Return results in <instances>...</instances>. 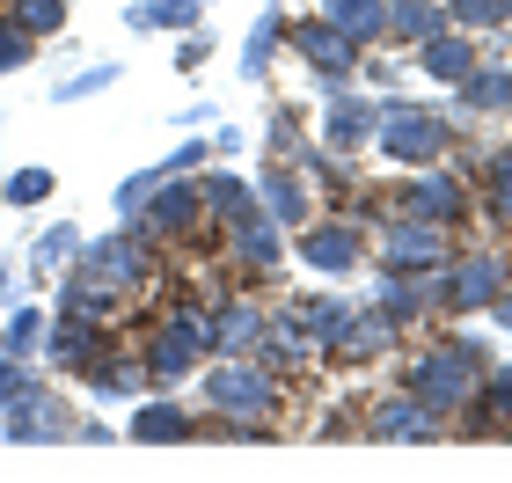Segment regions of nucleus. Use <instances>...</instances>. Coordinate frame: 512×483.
<instances>
[{
  "instance_id": "nucleus-1",
  "label": "nucleus",
  "mask_w": 512,
  "mask_h": 483,
  "mask_svg": "<svg viewBox=\"0 0 512 483\" xmlns=\"http://www.w3.org/2000/svg\"><path fill=\"white\" fill-rule=\"evenodd\" d=\"M483 374H491V352H483V337L454 330V337H439L432 352H417V359H410V396H425L439 418H454V410L476 396V381H483Z\"/></svg>"
},
{
  "instance_id": "nucleus-2",
  "label": "nucleus",
  "mask_w": 512,
  "mask_h": 483,
  "mask_svg": "<svg viewBox=\"0 0 512 483\" xmlns=\"http://www.w3.org/2000/svg\"><path fill=\"white\" fill-rule=\"evenodd\" d=\"M381 118H374V147L388 154V161H403V169H432L439 154H447V118H439L432 103H403V96H381L374 103Z\"/></svg>"
},
{
  "instance_id": "nucleus-3",
  "label": "nucleus",
  "mask_w": 512,
  "mask_h": 483,
  "mask_svg": "<svg viewBox=\"0 0 512 483\" xmlns=\"http://www.w3.org/2000/svg\"><path fill=\"white\" fill-rule=\"evenodd\" d=\"M198 403L220 410V418H271L278 374H271V366H256V359H220V366H205Z\"/></svg>"
},
{
  "instance_id": "nucleus-4",
  "label": "nucleus",
  "mask_w": 512,
  "mask_h": 483,
  "mask_svg": "<svg viewBox=\"0 0 512 483\" xmlns=\"http://www.w3.org/2000/svg\"><path fill=\"white\" fill-rule=\"evenodd\" d=\"M374 257L381 271H447V227L425 213H395L374 235Z\"/></svg>"
},
{
  "instance_id": "nucleus-5",
  "label": "nucleus",
  "mask_w": 512,
  "mask_h": 483,
  "mask_svg": "<svg viewBox=\"0 0 512 483\" xmlns=\"http://www.w3.org/2000/svg\"><path fill=\"white\" fill-rule=\"evenodd\" d=\"M286 44H293V52H300V59H308V66H315V74H322V81H352V74H359V66H366V44H352V37H344V30H337V22H330V15H308V22H286Z\"/></svg>"
},
{
  "instance_id": "nucleus-6",
  "label": "nucleus",
  "mask_w": 512,
  "mask_h": 483,
  "mask_svg": "<svg viewBox=\"0 0 512 483\" xmlns=\"http://www.w3.org/2000/svg\"><path fill=\"white\" fill-rule=\"evenodd\" d=\"M300 264H308V271H322V279H344V271H359L366 264V227L359 220H308V227H300Z\"/></svg>"
},
{
  "instance_id": "nucleus-7",
  "label": "nucleus",
  "mask_w": 512,
  "mask_h": 483,
  "mask_svg": "<svg viewBox=\"0 0 512 483\" xmlns=\"http://www.w3.org/2000/svg\"><path fill=\"white\" fill-rule=\"evenodd\" d=\"M81 264L96 271L103 286H118V293H132V286H147V271H154V249H147V227L139 220H125L118 235H103V242H88L81 249Z\"/></svg>"
},
{
  "instance_id": "nucleus-8",
  "label": "nucleus",
  "mask_w": 512,
  "mask_h": 483,
  "mask_svg": "<svg viewBox=\"0 0 512 483\" xmlns=\"http://www.w3.org/2000/svg\"><path fill=\"white\" fill-rule=\"evenodd\" d=\"M139 227L161 242H191L198 227H205V191H198V176H161V191L139 205Z\"/></svg>"
},
{
  "instance_id": "nucleus-9",
  "label": "nucleus",
  "mask_w": 512,
  "mask_h": 483,
  "mask_svg": "<svg viewBox=\"0 0 512 483\" xmlns=\"http://www.w3.org/2000/svg\"><path fill=\"white\" fill-rule=\"evenodd\" d=\"M512 286V271L498 249H469L461 264H447V308L454 315H491V301Z\"/></svg>"
},
{
  "instance_id": "nucleus-10",
  "label": "nucleus",
  "mask_w": 512,
  "mask_h": 483,
  "mask_svg": "<svg viewBox=\"0 0 512 483\" xmlns=\"http://www.w3.org/2000/svg\"><path fill=\"white\" fill-rule=\"evenodd\" d=\"M110 352V330H103V315H74V308H59V322H44V359L66 366V374H88Z\"/></svg>"
},
{
  "instance_id": "nucleus-11",
  "label": "nucleus",
  "mask_w": 512,
  "mask_h": 483,
  "mask_svg": "<svg viewBox=\"0 0 512 483\" xmlns=\"http://www.w3.org/2000/svg\"><path fill=\"white\" fill-rule=\"evenodd\" d=\"M366 440H403V447H417V440H439V432H447V418H439V410L425 403V396H381L374 410H366Z\"/></svg>"
},
{
  "instance_id": "nucleus-12",
  "label": "nucleus",
  "mask_w": 512,
  "mask_h": 483,
  "mask_svg": "<svg viewBox=\"0 0 512 483\" xmlns=\"http://www.w3.org/2000/svg\"><path fill=\"white\" fill-rule=\"evenodd\" d=\"M374 308H388L410 330V322H425L432 308H447V271H381Z\"/></svg>"
},
{
  "instance_id": "nucleus-13",
  "label": "nucleus",
  "mask_w": 512,
  "mask_h": 483,
  "mask_svg": "<svg viewBox=\"0 0 512 483\" xmlns=\"http://www.w3.org/2000/svg\"><path fill=\"white\" fill-rule=\"evenodd\" d=\"M395 198H403V213H425V220H439V227H461V220H469V183H461L454 169L410 176Z\"/></svg>"
},
{
  "instance_id": "nucleus-14",
  "label": "nucleus",
  "mask_w": 512,
  "mask_h": 483,
  "mask_svg": "<svg viewBox=\"0 0 512 483\" xmlns=\"http://www.w3.org/2000/svg\"><path fill=\"white\" fill-rule=\"evenodd\" d=\"M395 344H403V322H395L388 308H366V315H352V322H344V337L330 344V359H344V366H366V359H388Z\"/></svg>"
},
{
  "instance_id": "nucleus-15",
  "label": "nucleus",
  "mask_w": 512,
  "mask_h": 483,
  "mask_svg": "<svg viewBox=\"0 0 512 483\" xmlns=\"http://www.w3.org/2000/svg\"><path fill=\"white\" fill-rule=\"evenodd\" d=\"M264 337H271V315L256 308V301L213 308V352L220 359H256V352H264Z\"/></svg>"
},
{
  "instance_id": "nucleus-16",
  "label": "nucleus",
  "mask_w": 512,
  "mask_h": 483,
  "mask_svg": "<svg viewBox=\"0 0 512 483\" xmlns=\"http://www.w3.org/2000/svg\"><path fill=\"white\" fill-rule=\"evenodd\" d=\"M132 440L139 447H183V440H198V410L191 403H169V396H154V403H139L132 410Z\"/></svg>"
},
{
  "instance_id": "nucleus-17",
  "label": "nucleus",
  "mask_w": 512,
  "mask_h": 483,
  "mask_svg": "<svg viewBox=\"0 0 512 483\" xmlns=\"http://www.w3.org/2000/svg\"><path fill=\"white\" fill-rule=\"evenodd\" d=\"M256 205L278 220V227H308L315 205H308V169H256Z\"/></svg>"
},
{
  "instance_id": "nucleus-18",
  "label": "nucleus",
  "mask_w": 512,
  "mask_h": 483,
  "mask_svg": "<svg viewBox=\"0 0 512 483\" xmlns=\"http://www.w3.org/2000/svg\"><path fill=\"white\" fill-rule=\"evenodd\" d=\"M374 118L381 110L366 96H330L322 103V140H330L337 154H359V147H374Z\"/></svg>"
},
{
  "instance_id": "nucleus-19",
  "label": "nucleus",
  "mask_w": 512,
  "mask_h": 483,
  "mask_svg": "<svg viewBox=\"0 0 512 483\" xmlns=\"http://www.w3.org/2000/svg\"><path fill=\"white\" fill-rule=\"evenodd\" d=\"M483 52H476V37L469 30H454V22H447V30H439V37H425V44H417V74H425V81H461V74H469V66H476Z\"/></svg>"
},
{
  "instance_id": "nucleus-20",
  "label": "nucleus",
  "mask_w": 512,
  "mask_h": 483,
  "mask_svg": "<svg viewBox=\"0 0 512 483\" xmlns=\"http://www.w3.org/2000/svg\"><path fill=\"white\" fill-rule=\"evenodd\" d=\"M227 242H235V264L242 271H278V257H286V235H278V220L256 205L249 220H235L227 227Z\"/></svg>"
},
{
  "instance_id": "nucleus-21",
  "label": "nucleus",
  "mask_w": 512,
  "mask_h": 483,
  "mask_svg": "<svg viewBox=\"0 0 512 483\" xmlns=\"http://www.w3.org/2000/svg\"><path fill=\"white\" fill-rule=\"evenodd\" d=\"M454 88H461V110H483V118H512V66H483V59H476Z\"/></svg>"
},
{
  "instance_id": "nucleus-22",
  "label": "nucleus",
  "mask_w": 512,
  "mask_h": 483,
  "mask_svg": "<svg viewBox=\"0 0 512 483\" xmlns=\"http://www.w3.org/2000/svg\"><path fill=\"white\" fill-rule=\"evenodd\" d=\"M198 191H205V220L213 227H235L256 213V183L249 176H198Z\"/></svg>"
},
{
  "instance_id": "nucleus-23",
  "label": "nucleus",
  "mask_w": 512,
  "mask_h": 483,
  "mask_svg": "<svg viewBox=\"0 0 512 483\" xmlns=\"http://www.w3.org/2000/svg\"><path fill=\"white\" fill-rule=\"evenodd\" d=\"M322 15H330L352 44H366V52L388 37V0H322Z\"/></svg>"
},
{
  "instance_id": "nucleus-24",
  "label": "nucleus",
  "mask_w": 512,
  "mask_h": 483,
  "mask_svg": "<svg viewBox=\"0 0 512 483\" xmlns=\"http://www.w3.org/2000/svg\"><path fill=\"white\" fill-rule=\"evenodd\" d=\"M439 30H447V0H388V37H403L410 52Z\"/></svg>"
},
{
  "instance_id": "nucleus-25",
  "label": "nucleus",
  "mask_w": 512,
  "mask_h": 483,
  "mask_svg": "<svg viewBox=\"0 0 512 483\" xmlns=\"http://www.w3.org/2000/svg\"><path fill=\"white\" fill-rule=\"evenodd\" d=\"M139 374H147V366H132V359H110V352H103V359L81 374V388H88L96 403H125V396H139Z\"/></svg>"
},
{
  "instance_id": "nucleus-26",
  "label": "nucleus",
  "mask_w": 512,
  "mask_h": 483,
  "mask_svg": "<svg viewBox=\"0 0 512 483\" xmlns=\"http://www.w3.org/2000/svg\"><path fill=\"white\" fill-rule=\"evenodd\" d=\"M198 8L205 0H132L125 30H198Z\"/></svg>"
},
{
  "instance_id": "nucleus-27",
  "label": "nucleus",
  "mask_w": 512,
  "mask_h": 483,
  "mask_svg": "<svg viewBox=\"0 0 512 483\" xmlns=\"http://www.w3.org/2000/svg\"><path fill=\"white\" fill-rule=\"evenodd\" d=\"M278 44H286V8H278V0H271V8L256 15L249 44H242V74H249V81H256V74H264V66L278 59Z\"/></svg>"
},
{
  "instance_id": "nucleus-28",
  "label": "nucleus",
  "mask_w": 512,
  "mask_h": 483,
  "mask_svg": "<svg viewBox=\"0 0 512 483\" xmlns=\"http://www.w3.org/2000/svg\"><path fill=\"white\" fill-rule=\"evenodd\" d=\"M476 183H483V198H491V220L512 227V154H483L476 161Z\"/></svg>"
},
{
  "instance_id": "nucleus-29",
  "label": "nucleus",
  "mask_w": 512,
  "mask_h": 483,
  "mask_svg": "<svg viewBox=\"0 0 512 483\" xmlns=\"http://www.w3.org/2000/svg\"><path fill=\"white\" fill-rule=\"evenodd\" d=\"M0 352H15V359L44 352V308H30V301H22L8 322H0Z\"/></svg>"
},
{
  "instance_id": "nucleus-30",
  "label": "nucleus",
  "mask_w": 512,
  "mask_h": 483,
  "mask_svg": "<svg viewBox=\"0 0 512 483\" xmlns=\"http://www.w3.org/2000/svg\"><path fill=\"white\" fill-rule=\"evenodd\" d=\"M52 191H59V176L37 169V161H30V169H8V176H0V205H44Z\"/></svg>"
},
{
  "instance_id": "nucleus-31",
  "label": "nucleus",
  "mask_w": 512,
  "mask_h": 483,
  "mask_svg": "<svg viewBox=\"0 0 512 483\" xmlns=\"http://www.w3.org/2000/svg\"><path fill=\"white\" fill-rule=\"evenodd\" d=\"M81 227L74 220H59V227H44V235H37V271H59V264H74L81 257Z\"/></svg>"
},
{
  "instance_id": "nucleus-32",
  "label": "nucleus",
  "mask_w": 512,
  "mask_h": 483,
  "mask_svg": "<svg viewBox=\"0 0 512 483\" xmlns=\"http://www.w3.org/2000/svg\"><path fill=\"white\" fill-rule=\"evenodd\" d=\"M447 22L454 30H498V22H512V0H447Z\"/></svg>"
},
{
  "instance_id": "nucleus-33",
  "label": "nucleus",
  "mask_w": 512,
  "mask_h": 483,
  "mask_svg": "<svg viewBox=\"0 0 512 483\" xmlns=\"http://www.w3.org/2000/svg\"><path fill=\"white\" fill-rule=\"evenodd\" d=\"M8 15H15L30 37H59V30H66V0H8Z\"/></svg>"
},
{
  "instance_id": "nucleus-34",
  "label": "nucleus",
  "mask_w": 512,
  "mask_h": 483,
  "mask_svg": "<svg viewBox=\"0 0 512 483\" xmlns=\"http://www.w3.org/2000/svg\"><path fill=\"white\" fill-rule=\"evenodd\" d=\"M161 176H169V169L154 161V169H139V176H125V183H118V198H110V205H118V220H139V205L161 191Z\"/></svg>"
},
{
  "instance_id": "nucleus-35",
  "label": "nucleus",
  "mask_w": 512,
  "mask_h": 483,
  "mask_svg": "<svg viewBox=\"0 0 512 483\" xmlns=\"http://www.w3.org/2000/svg\"><path fill=\"white\" fill-rule=\"evenodd\" d=\"M30 44H37V37H30V30H22V22H15V15H0V74H22V66H30V59H37V52H30Z\"/></svg>"
},
{
  "instance_id": "nucleus-36",
  "label": "nucleus",
  "mask_w": 512,
  "mask_h": 483,
  "mask_svg": "<svg viewBox=\"0 0 512 483\" xmlns=\"http://www.w3.org/2000/svg\"><path fill=\"white\" fill-rule=\"evenodd\" d=\"M118 81V66H81V74H66L52 88V103H81V96H103V88Z\"/></svg>"
},
{
  "instance_id": "nucleus-37",
  "label": "nucleus",
  "mask_w": 512,
  "mask_h": 483,
  "mask_svg": "<svg viewBox=\"0 0 512 483\" xmlns=\"http://www.w3.org/2000/svg\"><path fill=\"white\" fill-rule=\"evenodd\" d=\"M205 161H213V140H183L169 161H161V169H169V176H198Z\"/></svg>"
},
{
  "instance_id": "nucleus-38",
  "label": "nucleus",
  "mask_w": 512,
  "mask_h": 483,
  "mask_svg": "<svg viewBox=\"0 0 512 483\" xmlns=\"http://www.w3.org/2000/svg\"><path fill=\"white\" fill-rule=\"evenodd\" d=\"M22 388H30V359H15V352H0V410H8Z\"/></svg>"
},
{
  "instance_id": "nucleus-39",
  "label": "nucleus",
  "mask_w": 512,
  "mask_h": 483,
  "mask_svg": "<svg viewBox=\"0 0 512 483\" xmlns=\"http://www.w3.org/2000/svg\"><path fill=\"white\" fill-rule=\"evenodd\" d=\"M205 52H213V37H205V30H191V37L176 44V66H183V74H198V66H205Z\"/></svg>"
},
{
  "instance_id": "nucleus-40",
  "label": "nucleus",
  "mask_w": 512,
  "mask_h": 483,
  "mask_svg": "<svg viewBox=\"0 0 512 483\" xmlns=\"http://www.w3.org/2000/svg\"><path fill=\"white\" fill-rule=\"evenodd\" d=\"M491 322H498V330H512V286H505L498 301H491Z\"/></svg>"
},
{
  "instance_id": "nucleus-41",
  "label": "nucleus",
  "mask_w": 512,
  "mask_h": 483,
  "mask_svg": "<svg viewBox=\"0 0 512 483\" xmlns=\"http://www.w3.org/2000/svg\"><path fill=\"white\" fill-rule=\"evenodd\" d=\"M498 440H512V418H505V425H498Z\"/></svg>"
},
{
  "instance_id": "nucleus-42",
  "label": "nucleus",
  "mask_w": 512,
  "mask_h": 483,
  "mask_svg": "<svg viewBox=\"0 0 512 483\" xmlns=\"http://www.w3.org/2000/svg\"><path fill=\"white\" fill-rule=\"evenodd\" d=\"M0 279H8V257H0Z\"/></svg>"
},
{
  "instance_id": "nucleus-43",
  "label": "nucleus",
  "mask_w": 512,
  "mask_h": 483,
  "mask_svg": "<svg viewBox=\"0 0 512 483\" xmlns=\"http://www.w3.org/2000/svg\"><path fill=\"white\" fill-rule=\"evenodd\" d=\"M0 301H8V279H0Z\"/></svg>"
}]
</instances>
